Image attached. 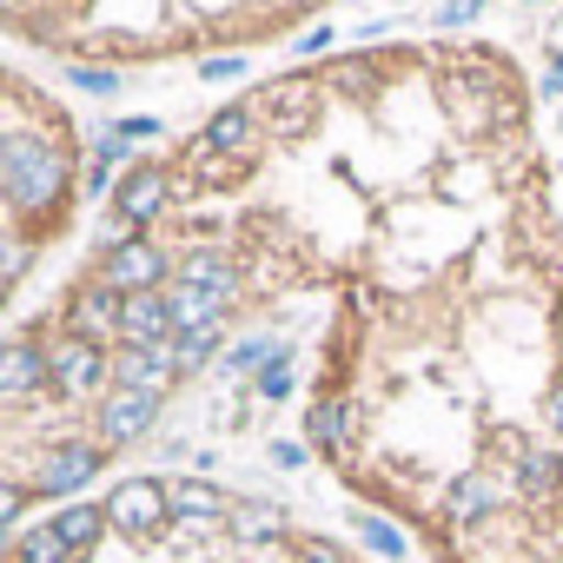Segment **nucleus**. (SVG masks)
<instances>
[{"instance_id":"obj_7","label":"nucleus","mask_w":563,"mask_h":563,"mask_svg":"<svg viewBox=\"0 0 563 563\" xmlns=\"http://www.w3.org/2000/svg\"><path fill=\"white\" fill-rule=\"evenodd\" d=\"M159 206H166V173H159V166H140V173L120 179V219H126V225L159 219Z\"/></svg>"},{"instance_id":"obj_26","label":"nucleus","mask_w":563,"mask_h":563,"mask_svg":"<svg viewBox=\"0 0 563 563\" xmlns=\"http://www.w3.org/2000/svg\"><path fill=\"white\" fill-rule=\"evenodd\" d=\"M199 74H206V80H239V74H245V60H239V54H225V60H206Z\"/></svg>"},{"instance_id":"obj_22","label":"nucleus","mask_w":563,"mask_h":563,"mask_svg":"<svg viewBox=\"0 0 563 563\" xmlns=\"http://www.w3.org/2000/svg\"><path fill=\"white\" fill-rule=\"evenodd\" d=\"M358 530H365V543H372L378 556H405V537H398L385 517H358Z\"/></svg>"},{"instance_id":"obj_27","label":"nucleus","mask_w":563,"mask_h":563,"mask_svg":"<svg viewBox=\"0 0 563 563\" xmlns=\"http://www.w3.org/2000/svg\"><path fill=\"white\" fill-rule=\"evenodd\" d=\"M258 385H265V398H286V391H292V372L272 365V372H258Z\"/></svg>"},{"instance_id":"obj_31","label":"nucleus","mask_w":563,"mask_h":563,"mask_svg":"<svg viewBox=\"0 0 563 563\" xmlns=\"http://www.w3.org/2000/svg\"><path fill=\"white\" fill-rule=\"evenodd\" d=\"M325 47H332V27H312V34L299 41V54H325Z\"/></svg>"},{"instance_id":"obj_23","label":"nucleus","mask_w":563,"mask_h":563,"mask_svg":"<svg viewBox=\"0 0 563 563\" xmlns=\"http://www.w3.org/2000/svg\"><path fill=\"white\" fill-rule=\"evenodd\" d=\"M74 87H87V93H120V74H113V67H74Z\"/></svg>"},{"instance_id":"obj_17","label":"nucleus","mask_w":563,"mask_h":563,"mask_svg":"<svg viewBox=\"0 0 563 563\" xmlns=\"http://www.w3.org/2000/svg\"><path fill=\"white\" fill-rule=\"evenodd\" d=\"M21 563H74V543L47 523V530H27L21 537Z\"/></svg>"},{"instance_id":"obj_6","label":"nucleus","mask_w":563,"mask_h":563,"mask_svg":"<svg viewBox=\"0 0 563 563\" xmlns=\"http://www.w3.org/2000/svg\"><path fill=\"white\" fill-rule=\"evenodd\" d=\"M153 411H159L153 391H113V398L100 405V438H107V444H133V438L153 424Z\"/></svg>"},{"instance_id":"obj_35","label":"nucleus","mask_w":563,"mask_h":563,"mask_svg":"<svg viewBox=\"0 0 563 563\" xmlns=\"http://www.w3.org/2000/svg\"><path fill=\"white\" fill-rule=\"evenodd\" d=\"M550 424L563 431V385H556V398H550Z\"/></svg>"},{"instance_id":"obj_32","label":"nucleus","mask_w":563,"mask_h":563,"mask_svg":"<svg viewBox=\"0 0 563 563\" xmlns=\"http://www.w3.org/2000/svg\"><path fill=\"white\" fill-rule=\"evenodd\" d=\"M21 504H27V497H21V490H14V484H8V490H0V517H8V523H14V517H21Z\"/></svg>"},{"instance_id":"obj_29","label":"nucleus","mask_w":563,"mask_h":563,"mask_svg":"<svg viewBox=\"0 0 563 563\" xmlns=\"http://www.w3.org/2000/svg\"><path fill=\"white\" fill-rule=\"evenodd\" d=\"M451 504H457V510H464V517H471V510H484V504H490V497H484V484H457V497H451Z\"/></svg>"},{"instance_id":"obj_19","label":"nucleus","mask_w":563,"mask_h":563,"mask_svg":"<svg viewBox=\"0 0 563 563\" xmlns=\"http://www.w3.org/2000/svg\"><path fill=\"white\" fill-rule=\"evenodd\" d=\"M166 497H173V510H186V517H219V510H225L219 490H206V484H173Z\"/></svg>"},{"instance_id":"obj_1","label":"nucleus","mask_w":563,"mask_h":563,"mask_svg":"<svg viewBox=\"0 0 563 563\" xmlns=\"http://www.w3.org/2000/svg\"><path fill=\"white\" fill-rule=\"evenodd\" d=\"M0 186H8V199H14L21 212L54 206L60 186H67L60 146H47V140H34V133H8V140H0Z\"/></svg>"},{"instance_id":"obj_9","label":"nucleus","mask_w":563,"mask_h":563,"mask_svg":"<svg viewBox=\"0 0 563 563\" xmlns=\"http://www.w3.org/2000/svg\"><path fill=\"white\" fill-rule=\"evenodd\" d=\"M133 345H159L166 332H173V306H166V292H140V299H126V325H120Z\"/></svg>"},{"instance_id":"obj_34","label":"nucleus","mask_w":563,"mask_h":563,"mask_svg":"<svg viewBox=\"0 0 563 563\" xmlns=\"http://www.w3.org/2000/svg\"><path fill=\"white\" fill-rule=\"evenodd\" d=\"M306 563H345V556H339L332 543H306Z\"/></svg>"},{"instance_id":"obj_8","label":"nucleus","mask_w":563,"mask_h":563,"mask_svg":"<svg viewBox=\"0 0 563 563\" xmlns=\"http://www.w3.org/2000/svg\"><path fill=\"white\" fill-rule=\"evenodd\" d=\"M173 365H179L173 345H126V358H120V385H126V391H159Z\"/></svg>"},{"instance_id":"obj_16","label":"nucleus","mask_w":563,"mask_h":563,"mask_svg":"<svg viewBox=\"0 0 563 563\" xmlns=\"http://www.w3.org/2000/svg\"><path fill=\"white\" fill-rule=\"evenodd\" d=\"M186 286H206V292L232 299V265L212 258V252H192V258H186Z\"/></svg>"},{"instance_id":"obj_2","label":"nucleus","mask_w":563,"mask_h":563,"mask_svg":"<svg viewBox=\"0 0 563 563\" xmlns=\"http://www.w3.org/2000/svg\"><path fill=\"white\" fill-rule=\"evenodd\" d=\"M166 504H173V497H166L153 477H126V484L107 497V523H120V530H153Z\"/></svg>"},{"instance_id":"obj_3","label":"nucleus","mask_w":563,"mask_h":563,"mask_svg":"<svg viewBox=\"0 0 563 563\" xmlns=\"http://www.w3.org/2000/svg\"><path fill=\"white\" fill-rule=\"evenodd\" d=\"M159 265H166L159 245H140V239H133V245H113V252H107V286H113L120 299H126V292L140 299L146 286H159Z\"/></svg>"},{"instance_id":"obj_15","label":"nucleus","mask_w":563,"mask_h":563,"mask_svg":"<svg viewBox=\"0 0 563 563\" xmlns=\"http://www.w3.org/2000/svg\"><path fill=\"white\" fill-rule=\"evenodd\" d=\"M312 444L345 457V451H352V411H345V405H319V411H312Z\"/></svg>"},{"instance_id":"obj_5","label":"nucleus","mask_w":563,"mask_h":563,"mask_svg":"<svg viewBox=\"0 0 563 563\" xmlns=\"http://www.w3.org/2000/svg\"><path fill=\"white\" fill-rule=\"evenodd\" d=\"M120 325H126V299H120L113 286H87V292L74 299V339L100 345V339L120 332Z\"/></svg>"},{"instance_id":"obj_18","label":"nucleus","mask_w":563,"mask_h":563,"mask_svg":"<svg viewBox=\"0 0 563 563\" xmlns=\"http://www.w3.org/2000/svg\"><path fill=\"white\" fill-rule=\"evenodd\" d=\"M100 523H107V510H93V504H80V510H67V517H54V530L74 543V550H87L93 537H100Z\"/></svg>"},{"instance_id":"obj_24","label":"nucleus","mask_w":563,"mask_h":563,"mask_svg":"<svg viewBox=\"0 0 563 563\" xmlns=\"http://www.w3.org/2000/svg\"><path fill=\"white\" fill-rule=\"evenodd\" d=\"M332 80H339L345 93H372V87H378V74H372V67H358V60H352V67H339Z\"/></svg>"},{"instance_id":"obj_12","label":"nucleus","mask_w":563,"mask_h":563,"mask_svg":"<svg viewBox=\"0 0 563 563\" xmlns=\"http://www.w3.org/2000/svg\"><path fill=\"white\" fill-rule=\"evenodd\" d=\"M93 471H100L93 444H67V451H54V457H47V471H41V490H80Z\"/></svg>"},{"instance_id":"obj_21","label":"nucleus","mask_w":563,"mask_h":563,"mask_svg":"<svg viewBox=\"0 0 563 563\" xmlns=\"http://www.w3.org/2000/svg\"><path fill=\"white\" fill-rule=\"evenodd\" d=\"M232 523H239V537H272V530H278V510H272V504H239Z\"/></svg>"},{"instance_id":"obj_30","label":"nucleus","mask_w":563,"mask_h":563,"mask_svg":"<svg viewBox=\"0 0 563 563\" xmlns=\"http://www.w3.org/2000/svg\"><path fill=\"white\" fill-rule=\"evenodd\" d=\"M477 8H484V0H444V14H438V21H444V27H457V21H471Z\"/></svg>"},{"instance_id":"obj_33","label":"nucleus","mask_w":563,"mask_h":563,"mask_svg":"<svg viewBox=\"0 0 563 563\" xmlns=\"http://www.w3.org/2000/svg\"><path fill=\"white\" fill-rule=\"evenodd\" d=\"M87 186H93V192H107V186H113V159H100V166L87 173Z\"/></svg>"},{"instance_id":"obj_11","label":"nucleus","mask_w":563,"mask_h":563,"mask_svg":"<svg viewBox=\"0 0 563 563\" xmlns=\"http://www.w3.org/2000/svg\"><path fill=\"white\" fill-rule=\"evenodd\" d=\"M166 306H173V325H179V332H199V325H219V306H225V299L179 278V286L166 292Z\"/></svg>"},{"instance_id":"obj_10","label":"nucleus","mask_w":563,"mask_h":563,"mask_svg":"<svg viewBox=\"0 0 563 563\" xmlns=\"http://www.w3.org/2000/svg\"><path fill=\"white\" fill-rule=\"evenodd\" d=\"M47 365H54V378H60L67 391H87V385L107 372V365H100V352H93L87 339H67V345H54V352H47Z\"/></svg>"},{"instance_id":"obj_20","label":"nucleus","mask_w":563,"mask_h":563,"mask_svg":"<svg viewBox=\"0 0 563 563\" xmlns=\"http://www.w3.org/2000/svg\"><path fill=\"white\" fill-rule=\"evenodd\" d=\"M212 345H219V325H199V332H179L173 358H179V365H199V358H212Z\"/></svg>"},{"instance_id":"obj_14","label":"nucleus","mask_w":563,"mask_h":563,"mask_svg":"<svg viewBox=\"0 0 563 563\" xmlns=\"http://www.w3.org/2000/svg\"><path fill=\"white\" fill-rule=\"evenodd\" d=\"M245 140H252V113H245V107H225V113L199 133V153H239Z\"/></svg>"},{"instance_id":"obj_4","label":"nucleus","mask_w":563,"mask_h":563,"mask_svg":"<svg viewBox=\"0 0 563 563\" xmlns=\"http://www.w3.org/2000/svg\"><path fill=\"white\" fill-rule=\"evenodd\" d=\"M265 107H272V133L278 140H299L312 126V80L292 74V80H272L265 87Z\"/></svg>"},{"instance_id":"obj_25","label":"nucleus","mask_w":563,"mask_h":563,"mask_svg":"<svg viewBox=\"0 0 563 563\" xmlns=\"http://www.w3.org/2000/svg\"><path fill=\"white\" fill-rule=\"evenodd\" d=\"M556 484V457H530L523 464V490H550Z\"/></svg>"},{"instance_id":"obj_13","label":"nucleus","mask_w":563,"mask_h":563,"mask_svg":"<svg viewBox=\"0 0 563 563\" xmlns=\"http://www.w3.org/2000/svg\"><path fill=\"white\" fill-rule=\"evenodd\" d=\"M41 372H54L34 345H8V358H0V391L8 398H21L27 385H41Z\"/></svg>"},{"instance_id":"obj_36","label":"nucleus","mask_w":563,"mask_h":563,"mask_svg":"<svg viewBox=\"0 0 563 563\" xmlns=\"http://www.w3.org/2000/svg\"><path fill=\"white\" fill-rule=\"evenodd\" d=\"M312 8H319V0H312Z\"/></svg>"},{"instance_id":"obj_28","label":"nucleus","mask_w":563,"mask_h":563,"mask_svg":"<svg viewBox=\"0 0 563 563\" xmlns=\"http://www.w3.org/2000/svg\"><path fill=\"white\" fill-rule=\"evenodd\" d=\"M258 358H272V339H245V345L232 352V365H258Z\"/></svg>"}]
</instances>
